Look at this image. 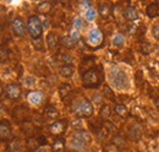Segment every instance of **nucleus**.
I'll use <instances>...</instances> for the list:
<instances>
[{"mask_svg":"<svg viewBox=\"0 0 159 152\" xmlns=\"http://www.w3.org/2000/svg\"><path fill=\"white\" fill-rule=\"evenodd\" d=\"M36 152H48V151H47L45 149H43V147H38V150H37Z\"/></svg>","mask_w":159,"mask_h":152,"instance_id":"obj_40","label":"nucleus"},{"mask_svg":"<svg viewBox=\"0 0 159 152\" xmlns=\"http://www.w3.org/2000/svg\"><path fill=\"white\" fill-rule=\"evenodd\" d=\"M27 30L34 40L38 39L43 33V25L37 16H31L27 21Z\"/></svg>","mask_w":159,"mask_h":152,"instance_id":"obj_4","label":"nucleus"},{"mask_svg":"<svg viewBox=\"0 0 159 152\" xmlns=\"http://www.w3.org/2000/svg\"><path fill=\"white\" fill-rule=\"evenodd\" d=\"M74 135H76L77 137L82 139V140L86 141V142H89V141H91V136H89V134L87 133L86 130H77Z\"/></svg>","mask_w":159,"mask_h":152,"instance_id":"obj_26","label":"nucleus"},{"mask_svg":"<svg viewBox=\"0 0 159 152\" xmlns=\"http://www.w3.org/2000/svg\"><path fill=\"white\" fill-rule=\"evenodd\" d=\"M70 37L72 38V39H74L75 42H77V40H79V39H80V35H79V32H77V31H72V32H71V36H70Z\"/></svg>","mask_w":159,"mask_h":152,"instance_id":"obj_37","label":"nucleus"},{"mask_svg":"<svg viewBox=\"0 0 159 152\" xmlns=\"http://www.w3.org/2000/svg\"><path fill=\"white\" fill-rule=\"evenodd\" d=\"M109 78H110V83L118 90H126L129 87V78L126 74L119 68L110 69Z\"/></svg>","mask_w":159,"mask_h":152,"instance_id":"obj_2","label":"nucleus"},{"mask_svg":"<svg viewBox=\"0 0 159 152\" xmlns=\"http://www.w3.org/2000/svg\"><path fill=\"white\" fill-rule=\"evenodd\" d=\"M59 73L62 77H70V76L74 74V68L71 65H69V64H65V65L60 66Z\"/></svg>","mask_w":159,"mask_h":152,"instance_id":"obj_15","label":"nucleus"},{"mask_svg":"<svg viewBox=\"0 0 159 152\" xmlns=\"http://www.w3.org/2000/svg\"><path fill=\"white\" fill-rule=\"evenodd\" d=\"M152 35L156 39H159V22H157L152 28Z\"/></svg>","mask_w":159,"mask_h":152,"instance_id":"obj_32","label":"nucleus"},{"mask_svg":"<svg viewBox=\"0 0 159 152\" xmlns=\"http://www.w3.org/2000/svg\"><path fill=\"white\" fill-rule=\"evenodd\" d=\"M93 99H94L96 103H100V101H102V96L98 95V93H96V95H93Z\"/></svg>","mask_w":159,"mask_h":152,"instance_id":"obj_39","label":"nucleus"},{"mask_svg":"<svg viewBox=\"0 0 159 152\" xmlns=\"http://www.w3.org/2000/svg\"><path fill=\"white\" fill-rule=\"evenodd\" d=\"M28 101L32 103V104H39L42 102V93L38 91H33V92H30L28 93Z\"/></svg>","mask_w":159,"mask_h":152,"instance_id":"obj_16","label":"nucleus"},{"mask_svg":"<svg viewBox=\"0 0 159 152\" xmlns=\"http://www.w3.org/2000/svg\"><path fill=\"white\" fill-rule=\"evenodd\" d=\"M11 28H12V32L15 36H23L25 33V30H26V26H25V22L22 21V19L20 17H16V19L12 20L11 22Z\"/></svg>","mask_w":159,"mask_h":152,"instance_id":"obj_6","label":"nucleus"},{"mask_svg":"<svg viewBox=\"0 0 159 152\" xmlns=\"http://www.w3.org/2000/svg\"><path fill=\"white\" fill-rule=\"evenodd\" d=\"M61 44L65 47V48H74L75 47V44H76V42L72 39V38L70 37V36H66V37H64V38H61Z\"/></svg>","mask_w":159,"mask_h":152,"instance_id":"obj_22","label":"nucleus"},{"mask_svg":"<svg viewBox=\"0 0 159 152\" xmlns=\"http://www.w3.org/2000/svg\"><path fill=\"white\" fill-rule=\"evenodd\" d=\"M102 39H103V35H102V32H100L98 28H93V30L89 32L88 38H87L88 43L92 44V45H94V47L99 44L100 42H102Z\"/></svg>","mask_w":159,"mask_h":152,"instance_id":"obj_8","label":"nucleus"},{"mask_svg":"<svg viewBox=\"0 0 159 152\" xmlns=\"http://www.w3.org/2000/svg\"><path fill=\"white\" fill-rule=\"evenodd\" d=\"M52 150L53 152H65V141H64V139H57L55 141H54V144L52 145Z\"/></svg>","mask_w":159,"mask_h":152,"instance_id":"obj_14","label":"nucleus"},{"mask_svg":"<svg viewBox=\"0 0 159 152\" xmlns=\"http://www.w3.org/2000/svg\"><path fill=\"white\" fill-rule=\"evenodd\" d=\"M71 125H72L75 129H77V130H81V121H80V119H75V120L71 123Z\"/></svg>","mask_w":159,"mask_h":152,"instance_id":"obj_35","label":"nucleus"},{"mask_svg":"<svg viewBox=\"0 0 159 152\" xmlns=\"http://www.w3.org/2000/svg\"><path fill=\"white\" fill-rule=\"evenodd\" d=\"M71 86L69 85V83H65V85H61L59 88V93H60V97L64 99V98H66L69 93H71Z\"/></svg>","mask_w":159,"mask_h":152,"instance_id":"obj_20","label":"nucleus"},{"mask_svg":"<svg viewBox=\"0 0 159 152\" xmlns=\"http://www.w3.org/2000/svg\"><path fill=\"white\" fill-rule=\"evenodd\" d=\"M74 26H75V28L80 30V28L82 27V20H81V19H75V20H74Z\"/></svg>","mask_w":159,"mask_h":152,"instance_id":"obj_36","label":"nucleus"},{"mask_svg":"<svg viewBox=\"0 0 159 152\" xmlns=\"http://www.w3.org/2000/svg\"><path fill=\"white\" fill-rule=\"evenodd\" d=\"M5 93L7 96V98H10L11 101H16L19 99L21 96V87L19 83H10L6 86L5 88Z\"/></svg>","mask_w":159,"mask_h":152,"instance_id":"obj_5","label":"nucleus"},{"mask_svg":"<svg viewBox=\"0 0 159 152\" xmlns=\"http://www.w3.org/2000/svg\"><path fill=\"white\" fill-rule=\"evenodd\" d=\"M103 74L100 68H91L82 75V85L84 88H97L102 83Z\"/></svg>","mask_w":159,"mask_h":152,"instance_id":"obj_1","label":"nucleus"},{"mask_svg":"<svg viewBox=\"0 0 159 152\" xmlns=\"http://www.w3.org/2000/svg\"><path fill=\"white\" fill-rule=\"evenodd\" d=\"M59 37H58V35H55V33H53V32H50L49 35H48V37H47V42H48V47H49V49H55L57 48V45H58V40Z\"/></svg>","mask_w":159,"mask_h":152,"instance_id":"obj_13","label":"nucleus"},{"mask_svg":"<svg viewBox=\"0 0 159 152\" xmlns=\"http://www.w3.org/2000/svg\"><path fill=\"white\" fill-rule=\"evenodd\" d=\"M104 97L108 98V99H110V101H115V96H114L113 91L110 90L109 86H105L104 87Z\"/></svg>","mask_w":159,"mask_h":152,"instance_id":"obj_27","label":"nucleus"},{"mask_svg":"<svg viewBox=\"0 0 159 152\" xmlns=\"http://www.w3.org/2000/svg\"><path fill=\"white\" fill-rule=\"evenodd\" d=\"M34 82H36V80H34L33 77H28V78H25V81H23V83H25L26 86H32Z\"/></svg>","mask_w":159,"mask_h":152,"instance_id":"obj_34","label":"nucleus"},{"mask_svg":"<svg viewBox=\"0 0 159 152\" xmlns=\"http://www.w3.org/2000/svg\"><path fill=\"white\" fill-rule=\"evenodd\" d=\"M86 145H87V142H86V141H83L82 139L77 137L76 135H74V136H72V139H71V147H72L74 150L81 151V150H83V149L86 147Z\"/></svg>","mask_w":159,"mask_h":152,"instance_id":"obj_10","label":"nucleus"},{"mask_svg":"<svg viewBox=\"0 0 159 152\" xmlns=\"http://www.w3.org/2000/svg\"><path fill=\"white\" fill-rule=\"evenodd\" d=\"M158 14H159L158 2H152V4H149V5L147 6V15H148V17L153 19V17H156Z\"/></svg>","mask_w":159,"mask_h":152,"instance_id":"obj_12","label":"nucleus"},{"mask_svg":"<svg viewBox=\"0 0 159 152\" xmlns=\"http://www.w3.org/2000/svg\"><path fill=\"white\" fill-rule=\"evenodd\" d=\"M66 126H67L66 120H57L49 126V133L53 135H60L66 130Z\"/></svg>","mask_w":159,"mask_h":152,"instance_id":"obj_7","label":"nucleus"},{"mask_svg":"<svg viewBox=\"0 0 159 152\" xmlns=\"http://www.w3.org/2000/svg\"><path fill=\"white\" fill-rule=\"evenodd\" d=\"M110 114H111V109H110V107H109L108 104H104V106H102V108H100V112H99V115H100V118H102V119H104V120L109 119Z\"/></svg>","mask_w":159,"mask_h":152,"instance_id":"obj_21","label":"nucleus"},{"mask_svg":"<svg viewBox=\"0 0 159 152\" xmlns=\"http://www.w3.org/2000/svg\"><path fill=\"white\" fill-rule=\"evenodd\" d=\"M115 112H116V114H119L120 116H122V118H126L129 115V111H127V108L124 104H116L115 106Z\"/></svg>","mask_w":159,"mask_h":152,"instance_id":"obj_23","label":"nucleus"},{"mask_svg":"<svg viewBox=\"0 0 159 152\" xmlns=\"http://www.w3.org/2000/svg\"><path fill=\"white\" fill-rule=\"evenodd\" d=\"M156 106H157V108H158V111H159V98L156 99Z\"/></svg>","mask_w":159,"mask_h":152,"instance_id":"obj_41","label":"nucleus"},{"mask_svg":"<svg viewBox=\"0 0 159 152\" xmlns=\"http://www.w3.org/2000/svg\"><path fill=\"white\" fill-rule=\"evenodd\" d=\"M44 114L48 119H57L59 118V112L55 107H47L45 111H44Z\"/></svg>","mask_w":159,"mask_h":152,"instance_id":"obj_17","label":"nucleus"},{"mask_svg":"<svg viewBox=\"0 0 159 152\" xmlns=\"http://www.w3.org/2000/svg\"><path fill=\"white\" fill-rule=\"evenodd\" d=\"M11 134V126H10V123L5 119L1 120L0 123V137L1 140H6Z\"/></svg>","mask_w":159,"mask_h":152,"instance_id":"obj_9","label":"nucleus"},{"mask_svg":"<svg viewBox=\"0 0 159 152\" xmlns=\"http://www.w3.org/2000/svg\"><path fill=\"white\" fill-rule=\"evenodd\" d=\"M110 11H111V9H110V6L108 4H104V5H100L99 6V14L102 17L107 19L110 15Z\"/></svg>","mask_w":159,"mask_h":152,"instance_id":"obj_24","label":"nucleus"},{"mask_svg":"<svg viewBox=\"0 0 159 152\" xmlns=\"http://www.w3.org/2000/svg\"><path fill=\"white\" fill-rule=\"evenodd\" d=\"M84 17H86L87 21H93V20L96 19V11L93 9H88L86 11V14H84Z\"/></svg>","mask_w":159,"mask_h":152,"instance_id":"obj_29","label":"nucleus"},{"mask_svg":"<svg viewBox=\"0 0 159 152\" xmlns=\"http://www.w3.org/2000/svg\"><path fill=\"white\" fill-rule=\"evenodd\" d=\"M139 49H141V52H142L143 54H148V53H151L152 47H151L149 44H147V43H143V44L139 45Z\"/></svg>","mask_w":159,"mask_h":152,"instance_id":"obj_30","label":"nucleus"},{"mask_svg":"<svg viewBox=\"0 0 159 152\" xmlns=\"http://www.w3.org/2000/svg\"><path fill=\"white\" fill-rule=\"evenodd\" d=\"M49 9H50V4L49 2H42L38 6V11L39 12H48Z\"/></svg>","mask_w":159,"mask_h":152,"instance_id":"obj_31","label":"nucleus"},{"mask_svg":"<svg viewBox=\"0 0 159 152\" xmlns=\"http://www.w3.org/2000/svg\"><path fill=\"white\" fill-rule=\"evenodd\" d=\"M62 59H64L65 63H72V60H74V58L71 57L70 54H65V55H62Z\"/></svg>","mask_w":159,"mask_h":152,"instance_id":"obj_38","label":"nucleus"},{"mask_svg":"<svg viewBox=\"0 0 159 152\" xmlns=\"http://www.w3.org/2000/svg\"><path fill=\"white\" fill-rule=\"evenodd\" d=\"M72 112L76 114V115H79V116L88 118V116H91L93 114L92 103L87 98H81L80 101H77L72 106Z\"/></svg>","mask_w":159,"mask_h":152,"instance_id":"obj_3","label":"nucleus"},{"mask_svg":"<svg viewBox=\"0 0 159 152\" xmlns=\"http://www.w3.org/2000/svg\"><path fill=\"white\" fill-rule=\"evenodd\" d=\"M103 152H121L119 146L116 144H108L105 146H103Z\"/></svg>","mask_w":159,"mask_h":152,"instance_id":"obj_25","label":"nucleus"},{"mask_svg":"<svg viewBox=\"0 0 159 152\" xmlns=\"http://www.w3.org/2000/svg\"><path fill=\"white\" fill-rule=\"evenodd\" d=\"M129 137L131 140H135V141L139 140L141 139V129L136 128V126H131L129 130Z\"/></svg>","mask_w":159,"mask_h":152,"instance_id":"obj_19","label":"nucleus"},{"mask_svg":"<svg viewBox=\"0 0 159 152\" xmlns=\"http://www.w3.org/2000/svg\"><path fill=\"white\" fill-rule=\"evenodd\" d=\"M6 59H7V49L2 45L1 47V63H4Z\"/></svg>","mask_w":159,"mask_h":152,"instance_id":"obj_33","label":"nucleus"},{"mask_svg":"<svg viewBox=\"0 0 159 152\" xmlns=\"http://www.w3.org/2000/svg\"><path fill=\"white\" fill-rule=\"evenodd\" d=\"M21 150H22V146H21L17 137H15L12 141L9 142V151L10 152H21Z\"/></svg>","mask_w":159,"mask_h":152,"instance_id":"obj_18","label":"nucleus"},{"mask_svg":"<svg viewBox=\"0 0 159 152\" xmlns=\"http://www.w3.org/2000/svg\"><path fill=\"white\" fill-rule=\"evenodd\" d=\"M113 44L115 47H121L124 44V36L122 35H116L115 37L113 38Z\"/></svg>","mask_w":159,"mask_h":152,"instance_id":"obj_28","label":"nucleus"},{"mask_svg":"<svg viewBox=\"0 0 159 152\" xmlns=\"http://www.w3.org/2000/svg\"><path fill=\"white\" fill-rule=\"evenodd\" d=\"M124 16H125V19L129 20V21H135V20L139 19L137 11H136V9L132 7V6H127V7L125 9V11H124Z\"/></svg>","mask_w":159,"mask_h":152,"instance_id":"obj_11","label":"nucleus"}]
</instances>
